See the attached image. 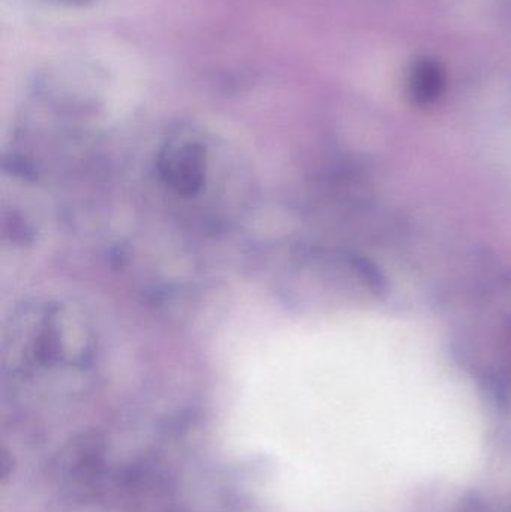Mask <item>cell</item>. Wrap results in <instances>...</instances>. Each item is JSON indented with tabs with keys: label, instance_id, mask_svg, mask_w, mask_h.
<instances>
[{
	"label": "cell",
	"instance_id": "1",
	"mask_svg": "<svg viewBox=\"0 0 511 512\" xmlns=\"http://www.w3.org/2000/svg\"><path fill=\"white\" fill-rule=\"evenodd\" d=\"M446 84V72L435 59L423 57L416 60L410 72L411 95L416 101L428 104L443 92Z\"/></svg>",
	"mask_w": 511,
	"mask_h": 512
}]
</instances>
